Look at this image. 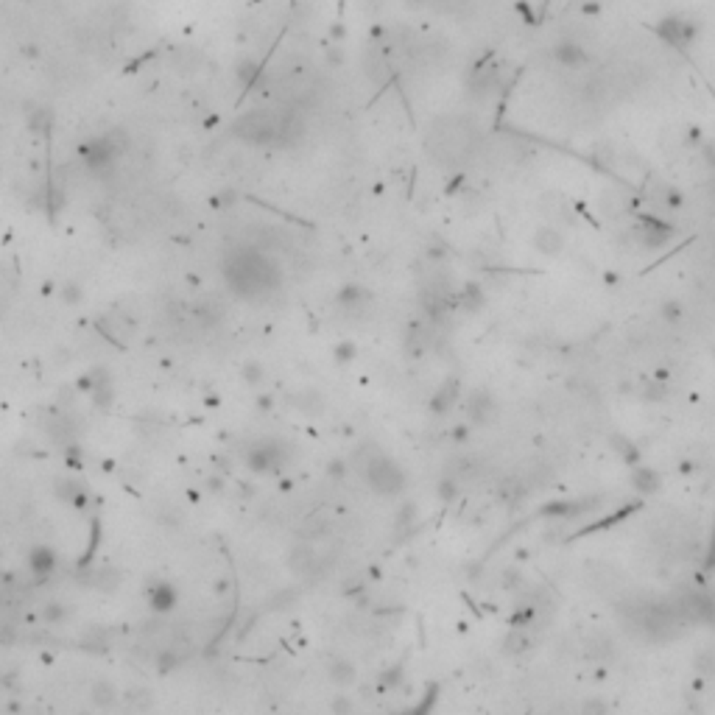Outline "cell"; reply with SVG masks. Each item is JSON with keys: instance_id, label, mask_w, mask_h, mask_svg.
Returning a JSON list of instances; mask_svg holds the SVG:
<instances>
[{"instance_id": "obj_3", "label": "cell", "mask_w": 715, "mask_h": 715, "mask_svg": "<svg viewBox=\"0 0 715 715\" xmlns=\"http://www.w3.org/2000/svg\"><path fill=\"white\" fill-rule=\"evenodd\" d=\"M657 34L674 48H685L688 42L696 36V25L690 20H679V17H668L657 25Z\"/></svg>"}, {"instance_id": "obj_5", "label": "cell", "mask_w": 715, "mask_h": 715, "mask_svg": "<svg viewBox=\"0 0 715 715\" xmlns=\"http://www.w3.org/2000/svg\"><path fill=\"white\" fill-rule=\"evenodd\" d=\"M534 243H536L542 251H551V255L562 249V238H559L554 229H542V232L534 238Z\"/></svg>"}, {"instance_id": "obj_1", "label": "cell", "mask_w": 715, "mask_h": 715, "mask_svg": "<svg viewBox=\"0 0 715 715\" xmlns=\"http://www.w3.org/2000/svg\"><path fill=\"white\" fill-rule=\"evenodd\" d=\"M227 280L235 288V293L246 299H258L263 293H271L280 282L277 269L258 251H238L227 263Z\"/></svg>"}, {"instance_id": "obj_2", "label": "cell", "mask_w": 715, "mask_h": 715, "mask_svg": "<svg viewBox=\"0 0 715 715\" xmlns=\"http://www.w3.org/2000/svg\"><path fill=\"white\" fill-rule=\"evenodd\" d=\"M361 473H363L366 484H369L377 495H397V492L402 489V484H405V475L400 473V467L394 464L389 455H383V453H374V455L366 461V464L361 467Z\"/></svg>"}, {"instance_id": "obj_4", "label": "cell", "mask_w": 715, "mask_h": 715, "mask_svg": "<svg viewBox=\"0 0 715 715\" xmlns=\"http://www.w3.org/2000/svg\"><path fill=\"white\" fill-rule=\"evenodd\" d=\"M554 56H556V62L562 67H578L587 59V54H584V48L578 45V42H559V45L554 48Z\"/></svg>"}, {"instance_id": "obj_6", "label": "cell", "mask_w": 715, "mask_h": 715, "mask_svg": "<svg viewBox=\"0 0 715 715\" xmlns=\"http://www.w3.org/2000/svg\"><path fill=\"white\" fill-rule=\"evenodd\" d=\"M54 565H56V559H54V554L45 551V548H39V551L31 554V567H34L36 573H48V570H54Z\"/></svg>"}, {"instance_id": "obj_7", "label": "cell", "mask_w": 715, "mask_h": 715, "mask_svg": "<svg viewBox=\"0 0 715 715\" xmlns=\"http://www.w3.org/2000/svg\"><path fill=\"white\" fill-rule=\"evenodd\" d=\"M151 606H154L157 612L171 609V606H174V590H171V587L162 584V587H159V593H151Z\"/></svg>"}]
</instances>
